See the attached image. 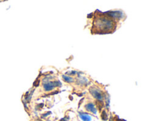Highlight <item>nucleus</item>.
Instances as JSON below:
<instances>
[{"label":"nucleus","instance_id":"nucleus-1","mask_svg":"<svg viewBox=\"0 0 146 121\" xmlns=\"http://www.w3.org/2000/svg\"><path fill=\"white\" fill-rule=\"evenodd\" d=\"M86 108L87 110L89 111V112H93V113H96V109L94 104L92 103L88 104V105H86Z\"/></svg>","mask_w":146,"mask_h":121},{"label":"nucleus","instance_id":"nucleus-2","mask_svg":"<svg viewBox=\"0 0 146 121\" xmlns=\"http://www.w3.org/2000/svg\"><path fill=\"white\" fill-rule=\"evenodd\" d=\"M80 115H81V119H82L84 121H91V118L90 115H87V114L86 113H81L80 114Z\"/></svg>","mask_w":146,"mask_h":121},{"label":"nucleus","instance_id":"nucleus-3","mask_svg":"<svg viewBox=\"0 0 146 121\" xmlns=\"http://www.w3.org/2000/svg\"><path fill=\"white\" fill-rule=\"evenodd\" d=\"M64 79L67 81H72V78H69V77H65L64 76Z\"/></svg>","mask_w":146,"mask_h":121}]
</instances>
